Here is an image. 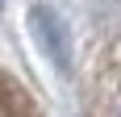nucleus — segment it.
Returning a JSON list of instances; mask_svg holds the SVG:
<instances>
[{"label": "nucleus", "mask_w": 121, "mask_h": 117, "mask_svg": "<svg viewBox=\"0 0 121 117\" xmlns=\"http://www.w3.org/2000/svg\"><path fill=\"white\" fill-rule=\"evenodd\" d=\"M29 25H34V34H38V42H42V50H46V54L67 71V63H71V42H67V25L59 21V13L34 9V13H29Z\"/></svg>", "instance_id": "1"}]
</instances>
